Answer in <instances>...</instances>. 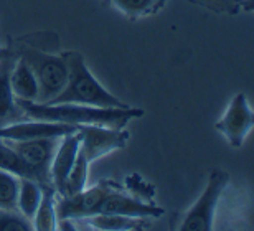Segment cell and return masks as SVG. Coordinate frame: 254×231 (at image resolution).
Instances as JSON below:
<instances>
[{"mask_svg":"<svg viewBox=\"0 0 254 231\" xmlns=\"http://www.w3.org/2000/svg\"><path fill=\"white\" fill-rule=\"evenodd\" d=\"M79 146H81L79 129L74 132H69V134H64L60 139V146L57 149V152H55V157L52 160V168H50V173H52V185L58 195L63 192L66 178H68L71 168H73V163L76 160V155H78Z\"/></svg>","mask_w":254,"mask_h":231,"instance_id":"11","label":"cell"},{"mask_svg":"<svg viewBox=\"0 0 254 231\" xmlns=\"http://www.w3.org/2000/svg\"><path fill=\"white\" fill-rule=\"evenodd\" d=\"M81 132V151L84 152L89 163H93L111 152L124 149L130 134L126 129H113L106 126L84 124L78 126Z\"/></svg>","mask_w":254,"mask_h":231,"instance_id":"8","label":"cell"},{"mask_svg":"<svg viewBox=\"0 0 254 231\" xmlns=\"http://www.w3.org/2000/svg\"><path fill=\"white\" fill-rule=\"evenodd\" d=\"M28 119L33 121H48V122H63L73 126H106L113 129H126L127 124L134 119H139L145 114L139 107H96L84 104H42V102L20 101Z\"/></svg>","mask_w":254,"mask_h":231,"instance_id":"2","label":"cell"},{"mask_svg":"<svg viewBox=\"0 0 254 231\" xmlns=\"http://www.w3.org/2000/svg\"><path fill=\"white\" fill-rule=\"evenodd\" d=\"M99 213H118L132 218H159L164 215V210L154 202H142L134 195L124 193V188H118L106 197Z\"/></svg>","mask_w":254,"mask_h":231,"instance_id":"10","label":"cell"},{"mask_svg":"<svg viewBox=\"0 0 254 231\" xmlns=\"http://www.w3.org/2000/svg\"><path fill=\"white\" fill-rule=\"evenodd\" d=\"M0 168L13 173V175L20 178H30L27 168L18 158L17 152L13 151V147L5 139H0Z\"/></svg>","mask_w":254,"mask_h":231,"instance_id":"20","label":"cell"},{"mask_svg":"<svg viewBox=\"0 0 254 231\" xmlns=\"http://www.w3.org/2000/svg\"><path fill=\"white\" fill-rule=\"evenodd\" d=\"M43 187L32 178H20L18 197H17V210L32 222L35 212H37L40 200H42Z\"/></svg>","mask_w":254,"mask_h":231,"instance_id":"16","label":"cell"},{"mask_svg":"<svg viewBox=\"0 0 254 231\" xmlns=\"http://www.w3.org/2000/svg\"><path fill=\"white\" fill-rule=\"evenodd\" d=\"M10 86H12L13 96L17 99L38 102L40 86L37 76H35L32 68L18 56L12 66V71H10Z\"/></svg>","mask_w":254,"mask_h":231,"instance_id":"13","label":"cell"},{"mask_svg":"<svg viewBox=\"0 0 254 231\" xmlns=\"http://www.w3.org/2000/svg\"><path fill=\"white\" fill-rule=\"evenodd\" d=\"M68 65V79L63 89L45 104H84L96 107H127L124 101L109 92L94 78L84 56L76 50L62 51Z\"/></svg>","mask_w":254,"mask_h":231,"instance_id":"3","label":"cell"},{"mask_svg":"<svg viewBox=\"0 0 254 231\" xmlns=\"http://www.w3.org/2000/svg\"><path fill=\"white\" fill-rule=\"evenodd\" d=\"M89 165L91 163L88 158H86L84 152L81 151V146H79V151H78V155H76V160L73 163V168H71L69 175L66 178L63 192L60 195H73V193H78L88 187Z\"/></svg>","mask_w":254,"mask_h":231,"instance_id":"17","label":"cell"},{"mask_svg":"<svg viewBox=\"0 0 254 231\" xmlns=\"http://www.w3.org/2000/svg\"><path fill=\"white\" fill-rule=\"evenodd\" d=\"M15 60L17 56L13 53L0 60V127L28 119L23 109L18 106L17 97L13 96L12 86H10V71Z\"/></svg>","mask_w":254,"mask_h":231,"instance_id":"12","label":"cell"},{"mask_svg":"<svg viewBox=\"0 0 254 231\" xmlns=\"http://www.w3.org/2000/svg\"><path fill=\"white\" fill-rule=\"evenodd\" d=\"M126 187L130 190V193L135 198L142 200V202H152V195H154V187L150 183H145L139 175H130L127 178Z\"/></svg>","mask_w":254,"mask_h":231,"instance_id":"23","label":"cell"},{"mask_svg":"<svg viewBox=\"0 0 254 231\" xmlns=\"http://www.w3.org/2000/svg\"><path fill=\"white\" fill-rule=\"evenodd\" d=\"M57 192L53 187H43L42 200L32 218L33 230L37 231H55L57 230Z\"/></svg>","mask_w":254,"mask_h":231,"instance_id":"15","label":"cell"},{"mask_svg":"<svg viewBox=\"0 0 254 231\" xmlns=\"http://www.w3.org/2000/svg\"><path fill=\"white\" fill-rule=\"evenodd\" d=\"M114 8L132 20L147 17L150 13H157L160 0H109Z\"/></svg>","mask_w":254,"mask_h":231,"instance_id":"18","label":"cell"},{"mask_svg":"<svg viewBox=\"0 0 254 231\" xmlns=\"http://www.w3.org/2000/svg\"><path fill=\"white\" fill-rule=\"evenodd\" d=\"M62 137H38L28 141H8L28 172V177L42 187L52 185V160Z\"/></svg>","mask_w":254,"mask_h":231,"instance_id":"5","label":"cell"},{"mask_svg":"<svg viewBox=\"0 0 254 231\" xmlns=\"http://www.w3.org/2000/svg\"><path fill=\"white\" fill-rule=\"evenodd\" d=\"M165 3H167V0H160V2H159V10L164 8V7H165Z\"/></svg>","mask_w":254,"mask_h":231,"instance_id":"26","label":"cell"},{"mask_svg":"<svg viewBox=\"0 0 254 231\" xmlns=\"http://www.w3.org/2000/svg\"><path fill=\"white\" fill-rule=\"evenodd\" d=\"M8 48L22 58L37 76L40 86L38 102H50L68 79V65L60 51V37L55 32H33L10 37Z\"/></svg>","mask_w":254,"mask_h":231,"instance_id":"1","label":"cell"},{"mask_svg":"<svg viewBox=\"0 0 254 231\" xmlns=\"http://www.w3.org/2000/svg\"><path fill=\"white\" fill-rule=\"evenodd\" d=\"M33 225L18 210L0 208V231H32Z\"/></svg>","mask_w":254,"mask_h":231,"instance_id":"21","label":"cell"},{"mask_svg":"<svg viewBox=\"0 0 254 231\" xmlns=\"http://www.w3.org/2000/svg\"><path fill=\"white\" fill-rule=\"evenodd\" d=\"M254 127V112L245 92H238L233 97L225 114L215 124V129L225 136L231 147L240 149Z\"/></svg>","mask_w":254,"mask_h":231,"instance_id":"7","label":"cell"},{"mask_svg":"<svg viewBox=\"0 0 254 231\" xmlns=\"http://www.w3.org/2000/svg\"><path fill=\"white\" fill-rule=\"evenodd\" d=\"M230 175L221 168H213L208 177L206 187L198 197V200L180 217L177 230L180 231H210L215 228V217L218 205L230 185Z\"/></svg>","mask_w":254,"mask_h":231,"instance_id":"4","label":"cell"},{"mask_svg":"<svg viewBox=\"0 0 254 231\" xmlns=\"http://www.w3.org/2000/svg\"><path fill=\"white\" fill-rule=\"evenodd\" d=\"M238 5H240L241 12L245 10V12H251L253 7H254V0H236Z\"/></svg>","mask_w":254,"mask_h":231,"instance_id":"24","label":"cell"},{"mask_svg":"<svg viewBox=\"0 0 254 231\" xmlns=\"http://www.w3.org/2000/svg\"><path fill=\"white\" fill-rule=\"evenodd\" d=\"M150 218H132L118 213H96L83 220H76L81 223H88L91 230L101 231H135L149 228Z\"/></svg>","mask_w":254,"mask_h":231,"instance_id":"14","label":"cell"},{"mask_svg":"<svg viewBox=\"0 0 254 231\" xmlns=\"http://www.w3.org/2000/svg\"><path fill=\"white\" fill-rule=\"evenodd\" d=\"M191 3L210 10L213 13H228V15H238L241 12L240 5L236 0H190Z\"/></svg>","mask_w":254,"mask_h":231,"instance_id":"22","label":"cell"},{"mask_svg":"<svg viewBox=\"0 0 254 231\" xmlns=\"http://www.w3.org/2000/svg\"><path fill=\"white\" fill-rule=\"evenodd\" d=\"M20 177L0 168V208L17 210Z\"/></svg>","mask_w":254,"mask_h":231,"instance_id":"19","label":"cell"},{"mask_svg":"<svg viewBox=\"0 0 254 231\" xmlns=\"http://www.w3.org/2000/svg\"><path fill=\"white\" fill-rule=\"evenodd\" d=\"M10 53H12V51H10L8 46H0V60L5 58V56L10 55Z\"/></svg>","mask_w":254,"mask_h":231,"instance_id":"25","label":"cell"},{"mask_svg":"<svg viewBox=\"0 0 254 231\" xmlns=\"http://www.w3.org/2000/svg\"><path fill=\"white\" fill-rule=\"evenodd\" d=\"M74 131H78V126L27 119L0 127V139H5V141H28V139L38 137H62Z\"/></svg>","mask_w":254,"mask_h":231,"instance_id":"9","label":"cell"},{"mask_svg":"<svg viewBox=\"0 0 254 231\" xmlns=\"http://www.w3.org/2000/svg\"><path fill=\"white\" fill-rule=\"evenodd\" d=\"M123 188L114 180H103L94 187H86L73 195H58L57 193V218L58 220H83L91 215L99 213L101 205L113 190Z\"/></svg>","mask_w":254,"mask_h":231,"instance_id":"6","label":"cell"}]
</instances>
